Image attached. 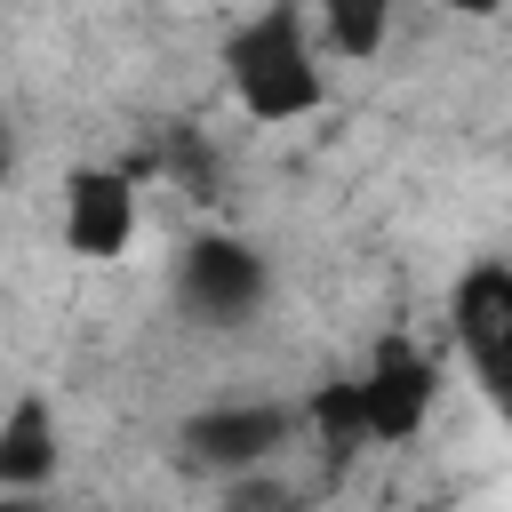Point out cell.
<instances>
[{"mask_svg": "<svg viewBox=\"0 0 512 512\" xmlns=\"http://www.w3.org/2000/svg\"><path fill=\"white\" fill-rule=\"evenodd\" d=\"M456 16H496V0H448Z\"/></svg>", "mask_w": 512, "mask_h": 512, "instance_id": "9c48e42d", "label": "cell"}, {"mask_svg": "<svg viewBox=\"0 0 512 512\" xmlns=\"http://www.w3.org/2000/svg\"><path fill=\"white\" fill-rule=\"evenodd\" d=\"M0 512H40V504H32V496H8V488H0Z\"/></svg>", "mask_w": 512, "mask_h": 512, "instance_id": "30bf717a", "label": "cell"}, {"mask_svg": "<svg viewBox=\"0 0 512 512\" xmlns=\"http://www.w3.org/2000/svg\"><path fill=\"white\" fill-rule=\"evenodd\" d=\"M224 512H288V488L256 464V472H232V488H224Z\"/></svg>", "mask_w": 512, "mask_h": 512, "instance_id": "ba28073f", "label": "cell"}, {"mask_svg": "<svg viewBox=\"0 0 512 512\" xmlns=\"http://www.w3.org/2000/svg\"><path fill=\"white\" fill-rule=\"evenodd\" d=\"M288 512H296V504H288Z\"/></svg>", "mask_w": 512, "mask_h": 512, "instance_id": "7c38bea8", "label": "cell"}, {"mask_svg": "<svg viewBox=\"0 0 512 512\" xmlns=\"http://www.w3.org/2000/svg\"><path fill=\"white\" fill-rule=\"evenodd\" d=\"M432 392H440V368L408 344H384L376 368L352 384V416H360V440H408L424 416H432Z\"/></svg>", "mask_w": 512, "mask_h": 512, "instance_id": "5b68a950", "label": "cell"}, {"mask_svg": "<svg viewBox=\"0 0 512 512\" xmlns=\"http://www.w3.org/2000/svg\"><path fill=\"white\" fill-rule=\"evenodd\" d=\"M416 512H440V504H416Z\"/></svg>", "mask_w": 512, "mask_h": 512, "instance_id": "8fae6325", "label": "cell"}, {"mask_svg": "<svg viewBox=\"0 0 512 512\" xmlns=\"http://www.w3.org/2000/svg\"><path fill=\"white\" fill-rule=\"evenodd\" d=\"M320 32L344 64H368L392 32V0H320Z\"/></svg>", "mask_w": 512, "mask_h": 512, "instance_id": "52a82bcc", "label": "cell"}, {"mask_svg": "<svg viewBox=\"0 0 512 512\" xmlns=\"http://www.w3.org/2000/svg\"><path fill=\"white\" fill-rule=\"evenodd\" d=\"M264 288H272L264 256H256L248 240H232V232H192V240L176 248V304H184L192 320H208V328L248 320V312L264 304Z\"/></svg>", "mask_w": 512, "mask_h": 512, "instance_id": "7a4b0ae2", "label": "cell"}, {"mask_svg": "<svg viewBox=\"0 0 512 512\" xmlns=\"http://www.w3.org/2000/svg\"><path fill=\"white\" fill-rule=\"evenodd\" d=\"M288 432H296V416L280 408V400H224V408H200V416H184V456L200 464V472H256V464H272L280 448H288Z\"/></svg>", "mask_w": 512, "mask_h": 512, "instance_id": "3957f363", "label": "cell"}, {"mask_svg": "<svg viewBox=\"0 0 512 512\" xmlns=\"http://www.w3.org/2000/svg\"><path fill=\"white\" fill-rule=\"evenodd\" d=\"M224 80H232L240 112L264 120V128L312 120V112L328 104V72H320V56H312L304 8H288V0L256 8V16L224 40Z\"/></svg>", "mask_w": 512, "mask_h": 512, "instance_id": "6da1fadb", "label": "cell"}, {"mask_svg": "<svg viewBox=\"0 0 512 512\" xmlns=\"http://www.w3.org/2000/svg\"><path fill=\"white\" fill-rule=\"evenodd\" d=\"M144 208H136V176L128 168H72L64 176V248L88 256V264H112L128 256Z\"/></svg>", "mask_w": 512, "mask_h": 512, "instance_id": "277c9868", "label": "cell"}, {"mask_svg": "<svg viewBox=\"0 0 512 512\" xmlns=\"http://www.w3.org/2000/svg\"><path fill=\"white\" fill-rule=\"evenodd\" d=\"M56 464H64V432H56L48 392H16L8 416H0V488L32 496V488L56 480Z\"/></svg>", "mask_w": 512, "mask_h": 512, "instance_id": "8992f818", "label": "cell"}]
</instances>
